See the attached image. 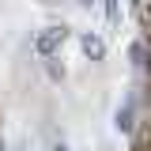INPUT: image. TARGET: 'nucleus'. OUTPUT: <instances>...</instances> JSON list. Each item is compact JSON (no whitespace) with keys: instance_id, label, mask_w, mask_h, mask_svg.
I'll return each mask as SVG.
<instances>
[{"instance_id":"obj_1","label":"nucleus","mask_w":151,"mask_h":151,"mask_svg":"<svg viewBox=\"0 0 151 151\" xmlns=\"http://www.w3.org/2000/svg\"><path fill=\"white\" fill-rule=\"evenodd\" d=\"M64 42H68V27H64V23H53V27L38 30V38H34V53L45 57V60H53V57L64 49Z\"/></svg>"},{"instance_id":"obj_6","label":"nucleus","mask_w":151,"mask_h":151,"mask_svg":"<svg viewBox=\"0 0 151 151\" xmlns=\"http://www.w3.org/2000/svg\"><path fill=\"white\" fill-rule=\"evenodd\" d=\"M45 68H49V79H64V68H57L53 60H49V64H45Z\"/></svg>"},{"instance_id":"obj_2","label":"nucleus","mask_w":151,"mask_h":151,"mask_svg":"<svg viewBox=\"0 0 151 151\" xmlns=\"http://www.w3.org/2000/svg\"><path fill=\"white\" fill-rule=\"evenodd\" d=\"M79 49H83L87 60H106V38L98 30H83L79 34Z\"/></svg>"},{"instance_id":"obj_8","label":"nucleus","mask_w":151,"mask_h":151,"mask_svg":"<svg viewBox=\"0 0 151 151\" xmlns=\"http://www.w3.org/2000/svg\"><path fill=\"white\" fill-rule=\"evenodd\" d=\"M53 151H68V147H64V144H57V147H53Z\"/></svg>"},{"instance_id":"obj_7","label":"nucleus","mask_w":151,"mask_h":151,"mask_svg":"<svg viewBox=\"0 0 151 151\" xmlns=\"http://www.w3.org/2000/svg\"><path fill=\"white\" fill-rule=\"evenodd\" d=\"M76 4H79V8H94V0H76Z\"/></svg>"},{"instance_id":"obj_3","label":"nucleus","mask_w":151,"mask_h":151,"mask_svg":"<svg viewBox=\"0 0 151 151\" xmlns=\"http://www.w3.org/2000/svg\"><path fill=\"white\" fill-rule=\"evenodd\" d=\"M113 125H117V132H132L136 129V102H132V98L117 110V121H113Z\"/></svg>"},{"instance_id":"obj_5","label":"nucleus","mask_w":151,"mask_h":151,"mask_svg":"<svg viewBox=\"0 0 151 151\" xmlns=\"http://www.w3.org/2000/svg\"><path fill=\"white\" fill-rule=\"evenodd\" d=\"M102 12H106V23L117 27L121 23V0H102Z\"/></svg>"},{"instance_id":"obj_4","label":"nucleus","mask_w":151,"mask_h":151,"mask_svg":"<svg viewBox=\"0 0 151 151\" xmlns=\"http://www.w3.org/2000/svg\"><path fill=\"white\" fill-rule=\"evenodd\" d=\"M129 57H132V64H136V68H147V64H151V42H147V38H140V42H132Z\"/></svg>"}]
</instances>
